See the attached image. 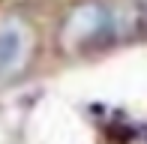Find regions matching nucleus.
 <instances>
[{"mask_svg":"<svg viewBox=\"0 0 147 144\" xmlns=\"http://www.w3.org/2000/svg\"><path fill=\"white\" fill-rule=\"evenodd\" d=\"M30 30L18 18L0 21V78H9L24 69L30 54Z\"/></svg>","mask_w":147,"mask_h":144,"instance_id":"2","label":"nucleus"},{"mask_svg":"<svg viewBox=\"0 0 147 144\" xmlns=\"http://www.w3.org/2000/svg\"><path fill=\"white\" fill-rule=\"evenodd\" d=\"M117 21L111 15V9L105 3H81L69 12V18L63 21V33H60V45L66 51H84L93 45L105 42L108 33H114Z\"/></svg>","mask_w":147,"mask_h":144,"instance_id":"1","label":"nucleus"}]
</instances>
